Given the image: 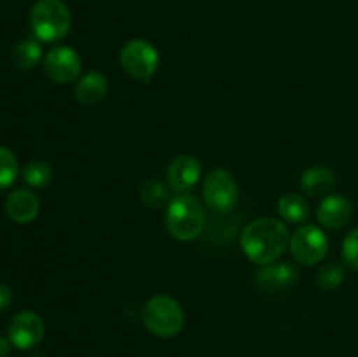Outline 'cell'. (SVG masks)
<instances>
[{
  "instance_id": "obj_22",
  "label": "cell",
  "mask_w": 358,
  "mask_h": 357,
  "mask_svg": "<svg viewBox=\"0 0 358 357\" xmlns=\"http://www.w3.org/2000/svg\"><path fill=\"white\" fill-rule=\"evenodd\" d=\"M343 259L350 268L358 272V227L350 231L343 241Z\"/></svg>"
},
{
  "instance_id": "obj_16",
  "label": "cell",
  "mask_w": 358,
  "mask_h": 357,
  "mask_svg": "<svg viewBox=\"0 0 358 357\" xmlns=\"http://www.w3.org/2000/svg\"><path fill=\"white\" fill-rule=\"evenodd\" d=\"M42 58V48L35 38L17 42L10 51V63L17 70H31Z\"/></svg>"
},
{
  "instance_id": "obj_13",
  "label": "cell",
  "mask_w": 358,
  "mask_h": 357,
  "mask_svg": "<svg viewBox=\"0 0 358 357\" xmlns=\"http://www.w3.org/2000/svg\"><path fill=\"white\" fill-rule=\"evenodd\" d=\"M41 202L28 189H16L6 200V212L14 223L28 224L38 216Z\"/></svg>"
},
{
  "instance_id": "obj_12",
  "label": "cell",
  "mask_w": 358,
  "mask_h": 357,
  "mask_svg": "<svg viewBox=\"0 0 358 357\" xmlns=\"http://www.w3.org/2000/svg\"><path fill=\"white\" fill-rule=\"evenodd\" d=\"M297 279H299V272L290 262H271L257 273L255 280L262 290L275 293V290H283L294 286Z\"/></svg>"
},
{
  "instance_id": "obj_24",
  "label": "cell",
  "mask_w": 358,
  "mask_h": 357,
  "mask_svg": "<svg viewBox=\"0 0 358 357\" xmlns=\"http://www.w3.org/2000/svg\"><path fill=\"white\" fill-rule=\"evenodd\" d=\"M10 350V340L0 336V357H6Z\"/></svg>"
},
{
  "instance_id": "obj_23",
  "label": "cell",
  "mask_w": 358,
  "mask_h": 357,
  "mask_svg": "<svg viewBox=\"0 0 358 357\" xmlns=\"http://www.w3.org/2000/svg\"><path fill=\"white\" fill-rule=\"evenodd\" d=\"M10 301H13L10 289L7 286H3V284H0V314H3L10 307Z\"/></svg>"
},
{
  "instance_id": "obj_17",
  "label": "cell",
  "mask_w": 358,
  "mask_h": 357,
  "mask_svg": "<svg viewBox=\"0 0 358 357\" xmlns=\"http://www.w3.org/2000/svg\"><path fill=\"white\" fill-rule=\"evenodd\" d=\"M278 212L282 219L292 224H301L310 217L306 200L299 195H283L278 202Z\"/></svg>"
},
{
  "instance_id": "obj_1",
  "label": "cell",
  "mask_w": 358,
  "mask_h": 357,
  "mask_svg": "<svg viewBox=\"0 0 358 357\" xmlns=\"http://www.w3.org/2000/svg\"><path fill=\"white\" fill-rule=\"evenodd\" d=\"M289 230L273 217H262L245 227L241 234V248L255 265H271L285 252L289 245Z\"/></svg>"
},
{
  "instance_id": "obj_19",
  "label": "cell",
  "mask_w": 358,
  "mask_h": 357,
  "mask_svg": "<svg viewBox=\"0 0 358 357\" xmlns=\"http://www.w3.org/2000/svg\"><path fill=\"white\" fill-rule=\"evenodd\" d=\"M23 178L31 188H44L51 182L52 170L44 161H30L23 170Z\"/></svg>"
},
{
  "instance_id": "obj_14",
  "label": "cell",
  "mask_w": 358,
  "mask_h": 357,
  "mask_svg": "<svg viewBox=\"0 0 358 357\" xmlns=\"http://www.w3.org/2000/svg\"><path fill=\"white\" fill-rule=\"evenodd\" d=\"M108 93V80L101 72H90L77 83L76 98L84 107L101 104Z\"/></svg>"
},
{
  "instance_id": "obj_10",
  "label": "cell",
  "mask_w": 358,
  "mask_h": 357,
  "mask_svg": "<svg viewBox=\"0 0 358 357\" xmlns=\"http://www.w3.org/2000/svg\"><path fill=\"white\" fill-rule=\"evenodd\" d=\"M168 184L177 192H185L198 184L201 177V164L194 156L182 154L175 158L166 170Z\"/></svg>"
},
{
  "instance_id": "obj_6",
  "label": "cell",
  "mask_w": 358,
  "mask_h": 357,
  "mask_svg": "<svg viewBox=\"0 0 358 357\" xmlns=\"http://www.w3.org/2000/svg\"><path fill=\"white\" fill-rule=\"evenodd\" d=\"M203 196L213 212L231 214L238 205V184L229 172L215 168L205 177Z\"/></svg>"
},
{
  "instance_id": "obj_11",
  "label": "cell",
  "mask_w": 358,
  "mask_h": 357,
  "mask_svg": "<svg viewBox=\"0 0 358 357\" xmlns=\"http://www.w3.org/2000/svg\"><path fill=\"white\" fill-rule=\"evenodd\" d=\"M353 216V206L346 196L331 195L320 203L317 210V219L327 230H341L350 223Z\"/></svg>"
},
{
  "instance_id": "obj_8",
  "label": "cell",
  "mask_w": 358,
  "mask_h": 357,
  "mask_svg": "<svg viewBox=\"0 0 358 357\" xmlns=\"http://www.w3.org/2000/svg\"><path fill=\"white\" fill-rule=\"evenodd\" d=\"M44 70L51 80L56 84H69L79 77L83 70L79 52L69 46L52 48L44 58Z\"/></svg>"
},
{
  "instance_id": "obj_18",
  "label": "cell",
  "mask_w": 358,
  "mask_h": 357,
  "mask_svg": "<svg viewBox=\"0 0 358 357\" xmlns=\"http://www.w3.org/2000/svg\"><path fill=\"white\" fill-rule=\"evenodd\" d=\"M140 198L147 206H152V209H163L170 205V192L166 186L159 181H147L140 188Z\"/></svg>"
},
{
  "instance_id": "obj_5",
  "label": "cell",
  "mask_w": 358,
  "mask_h": 357,
  "mask_svg": "<svg viewBox=\"0 0 358 357\" xmlns=\"http://www.w3.org/2000/svg\"><path fill=\"white\" fill-rule=\"evenodd\" d=\"M121 65L133 79L149 83L159 66V52L143 38H133L121 49Z\"/></svg>"
},
{
  "instance_id": "obj_4",
  "label": "cell",
  "mask_w": 358,
  "mask_h": 357,
  "mask_svg": "<svg viewBox=\"0 0 358 357\" xmlns=\"http://www.w3.org/2000/svg\"><path fill=\"white\" fill-rule=\"evenodd\" d=\"M145 328L159 338H173L184 328V310L170 296H154L143 307Z\"/></svg>"
},
{
  "instance_id": "obj_15",
  "label": "cell",
  "mask_w": 358,
  "mask_h": 357,
  "mask_svg": "<svg viewBox=\"0 0 358 357\" xmlns=\"http://www.w3.org/2000/svg\"><path fill=\"white\" fill-rule=\"evenodd\" d=\"M336 184V175L325 164H315L301 175V189L310 196L327 195Z\"/></svg>"
},
{
  "instance_id": "obj_7",
  "label": "cell",
  "mask_w": 358,
  "mask_h": 357,
  "mask_svg": "<svg viewBox=\"0 0 358 357\" xmlns=\"http://www.w3.org/2000/svg\"><path fill=\"white\" fill-rule=\"evenodd\" d=\"M292 258L297 262L306 266H313L320 262L329 252V238L324 231L313 224H304L289 241Z\"/></svg>"
},
{
  "instance_id": "obj_21",
  "label": "cell",
  "mask_w": 358,
  "mask_h": 357,
  "mask_svg": "<svg viewBox=\"0 0 358 357\" xmlns=\"http://www.w3.org/2000/svg\"><path fill=\"white\" fill-rule=\"evenodd\" d=\"M343 280H345V268L339 262H329L320 268L317 282L325 290H332L341 286Z\"/></svg>"
},
{
  "instance_id": "obj_9",
  "label": "cell",
  "mask_w": 358,
  "mask_h": 357,
  "mask_svg": "<svg viewBox=\"0 0 358 357\" xmlns=\"http://www.w3.org/2000/svg\"><path fill=\"white\" fill-rule=\"evenodd\" d=\"M44 336V322L34 312H21L10 318L7 326V338L21 350L31 349Z\"/></svg>"
},
{
  "instance_id": "obj_3",
  "label": "cell",
  "mask_w": 358,
  "mask_h": 357,
  "mask_svg": "<svg viewBox=\"0 0 358 357\" xmlns=\"http://www.w3.org/2000/svg\"><path fill=\"white\" fill-rule=\"evenodd\" d=\"M72 16L63 0H37L30 10V27L42 42L62 41L70 30Z\"/></svg>"
},
{
  "instance_id": "obj_20",
  "label": "cell",
  "mask_w": 358,
  "mask_h": 357,
  "mask_svg": "<svg viewBox=\"0 0 358 357\" xmlns=\"http://www.w3.org/2000/svg\"><path fill=\"white\" fill-rule=\"evenodd\" d=\"M17 160L13 150L0 146V189H6L16 181L17 177Z\"/></svg>"
},
{
  "instance_id": "obj_2",
  "label": "cell",
  "mask_w": 358,
  "mask_h": 357,
  "mask_svg": "<svg viewBox=\"0 0 358 357\" xmlns=\"http://www.w3.org/2000/svg\"><path fill=\"white\" fill-rule=\"evenodd\" d=\"M206 224L201 203L191 195H178L166 209V230L175 240L191 241L203 233Z\"/></svg>"
}]
</instances>
